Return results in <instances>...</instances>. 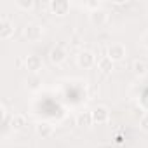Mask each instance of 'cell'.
<instances>
[{"label":"cell","instance_id":"8992f818","mask_svg":"<svg viewBox=\"0 0 148 148\" xmlns=\"http://www.w3.org/2000/svg\"><path fill=\"white\" fill-rule=\"evenodd\" d=\"M89 19H91V23L94 25V26H103L106 21H108V14H106V11H101V9H98V11H92L91 14H89Z\"/></svg>","mask_w":148,"mask_h":148},{"label":"cell","instance_id":"3957f363","mask_svg":"<svg viewBox=\"0 0 148 148\" xmlns=\"http://www.w3.org/2000/svg\"><path fill=\"white\" fill-rule=\"evenodd\" d=\"M77 63L80 68H92L96 64V56L91 52V51H82L79 56H77Z\"/></svg>","mask_w":148,"mask_h":148},{"label":"cell","instance_id":"5b68a950","mask_svg":"<svg viewBox=\"0 0 148 148\" xmlns=\"http://www.w3.org/2000/svg\"><path fill=\"white\" fill-rule=\"evenodd\" d=\"M91 113H92V122L94 124H105L110 119V112H108L106 106H96Z\"/></svg>","mask_w":148,"mask_h":148},{"label":"cell","instance_id":"6da1fadb","mask_svg":"<svg viewBox=\"0 0 148 148\" xmlns=\"http://www.w3.org/2000/svg\"><path fill=\"white\" fill-rule=\"evenodd\" d=\"M44 35V26L42 25H37V23H32L25 28V37L28 38V42H38Z\"/></svg>","mask_w":148,"mask_h":148},{"label":"cell","instance_id":"8fae6325","mask_svg":"<svg viewBox=\"0 0 148 148\" xmlns=\"http://www.w3.org/2000/svg\"><path fill=\"white\" fill-rule=\"evenodd\" d=\"M132 71L136 73V75H139V77L146 75V71H148L146 61H145V59H136V61L132 63Z\"/></svg>","mask_w":148,"mask_h":148},{"label":"cell","instance_id":"ba28073f","mask_svg":"<svg viewBox=\"0 0 148 148\" xmlns=\"http://www.w3.org/2000/svg\"><path fill=\"white\" fill-rule=\"evenodd\" d=\"M49 59H51L52 63H56V64L63 63V61L66 59V52H64V49H63L61 45L52 47V49H51V52H49Z\"/></svg>","mask_w":148,"mask_h":148},{"label":"cell","instance_id":"9c48e42d","mask_svg":"<svg viewBox=\"0 0 148 148\" xmlns=\"http://www.w3.org/2000/svg\"><path fill=\"white\" fill-rule=\"evenodd\" d=\"M35 132H37L38 136H42V138H51V136L54 134V127H52L49 122H38V124L35 125Z\"/></svg>","mask_w":148,"mask_h":148},{"label":"cell","instance_id":"2e32d148","mask_svg":"<svg viewBox=\"0 0 148 148\" xmlns=\"http://www.w3.org/2000/svg\"><path fill=\"white\" fill-rule=\"evenodd\" d=\"M139 127H141L143 131L148 132V113H145V115L141 117V120H139Z\"/></svg>","mask_w":148,"mask_h":148},{"label":"cell","instance_id":"277c9868","mask_svg":"<svg viewBox=\"0 0 148 148\" xmlns=\"http://www.w3.org/2000/svg\"><path fill=\"white\" fill-rule=\"evenodd\" d=\"M12 35H14V23L7 18H2V21H0V38L7 40Z\"/></svg>","mask_w":148,"mask_h":148},{"label":"cell","instance_id":"30bf717a","mask_svg":"<svg viewBox=\"0 0 148 148\" xmlns=\"http://www.w3.org/2000/svg\"><path fill=\"white\" fill-rule=\"evenodd\" d=\"M26 70L32 73H37L42 70V59L38 56H28L26 58Z\"/></svg>","mask_w":148,"mask_h":148},{"label":"cell","instance_id":"9a60e30c","mask_svg":"<svg viewBox=\"0 0 148 148\" xmlns=\"http://www.w3.org/2000/svg\"><path fill=\"white\" fill-rule=\"evenodd\" d=\"M16 7L18 9H21V11H30V9H33V0H16Z\"/></svg>","mask_w":148,"mask_h":148},{"label":"cell","instance_id":"4fadbf2b","mask_svg":"<svg viewBox=\"0 0 148 148\" xmlns=\"http://www.w3.org/2000/svg\"><path fill=\"white\" fill-rule=\"evenodd\" d=\"M25 125H26V119H25V115H14V117H12V120H11V127H12L14 131H21Z\"/></svg>","mask_w":148,"mask_h":148},{"label":"cell","instance_id":"e0dca14e","mask_svg":"<svg viewBox=\"0 0 148 148\" xmlns=\"http://www.w3.org/2000/svg\"><path fill=\"white\" fill-rule=\"evenodd\" d=\"M99 2H89V4H86V7H91V9H94V11H98L99 9Z\"/></svg>","mask_w":148,"mask_h":148},{"label":"cell","instance_id":"52a82bcc","mask_svg":"<svg viewBox=\"0 0 148 148\" xmlns=\"http://www.w3.org/2000/svg\"><path fill=\"white\" fill-rule=\"evenodd\" d=\"M70 9V4L66 2V0H52L51 2V11L58 16H64Z\"/></svg>","mask_w":148,"mask_h":148},{"label":"cell","instance_id":"7a4b0ae2","mask_svg":"<svg viewBox=\"0 0 148 148\" xmlns=\"http://www.w3.org/2000/svg\"><path fill=\"white\" fill-rule=\"evenodd\" d=\"M124 56H125V47H124L122 44H112V45L108 47V51H106V58H108L112 63L124 59Z\"/></svg>","mask_w":148,"mask_h":148},{"label":"cell","instance_id":"7c38bea8","mask_svg":"<svg viewBox=\"0 0 148 148\" xmlns=\"http://www.w3.org/2000/svg\"><path fill=\"white\" fill-rule=\"evenodd\" d=\"M91 124H94L91 112H84V113H79V115H77V125H80V127H89Z\"/></svg>","mask_w":148,"mask_h":148},{"label":"cell","instance_id":"5bb4252c","mask_svg":"<svg viewBox=\"0 0 148 148\" xmlns=\"http://www.w3.org/2000/svg\"><path fill=\"white\" fill-rule=\"evenodd\" d=\"M112 64H113V63H112L106 56H105V58H101V59L98 61V68H99L101 71H105V73H108V71L112 70Z\"/></svg>","mask_w":148,"mask_h":148}]
</instances>
